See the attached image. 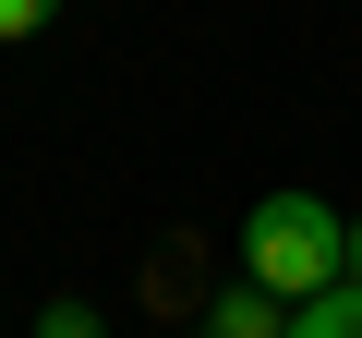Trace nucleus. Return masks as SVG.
I'll use <instances>...</instances> for the list:
<instances>
[{
	"label": "nucleus",
	"mask_w": 362,
	"mask_h": 338,
	"mask_svg": "<svg viewBox=\"0 0 362 338\" xmlns=\"http://www.w3.org/2000/svg\"><path fill=\"white\" fill-rule=\"evenodd\" d=\"M338 266H350V218H338L326 194H266V206L242 218V278H254V290L314 302V290H338Z\"/></svg>",
	"instance_id": "obj_1"
},
{
	"label": "nucleus",
	"mask_w": 362,
	"mask_h": 338,
	"mask_svg": "<svg viewBox=\"0 0 362 338\" xmlns=\"http://www.w3.org/2000/svg\"><path fill=\"white\" fill-rule=\"evenodd\" d=\"M206 338H290V302L254 290V278L242 290H206Z\"/></svg>",
	"instance_id": "obj_2"
},
{
	"label": "nucleus",
	"mask_w": 362,
	"mask_h": 338,
	"mask_svg": "<svg viewBox=\"0 0 362 338\" xmlns=\"http://www.w3.org/2000/svg\"><path fill=\"white\" fill-rule=\"evenodd\" d=\"M290 338H362V290L338 278V290H314V302H290Z\"/></svg>",
	"instance_id": "obj_3"
},
{
	"label": "nucleus",
	"mask_w": 362,
	"mask_h": 338,
	"mask_svg": "<svg viewBox=\"0 0 362 338\" xmlns=\"http://www.w3.org/2000/svg\"><path fill=\"white\" fill-rule=\"evenodd\" d=\"M37 338H109V314H97V302H49V314H37Z\"/></svg>",
	"instance_id": "obj_4"
},
{
	"label": "nucleus",
	"mask_w": 362,
	"mask_h": 338,
	"mask_svg": "<svg viewBox=\"0 0 362 338\" xmlns=\"http://www.w3.org/2000/svg\"><path fill=\"white\" fill-rule=\"evenodd\" d=\"M49 13H61V0H0V49H13V37H49Z\"/></svg>",
	"instance_id": "obj_5"
},
{
	"label": "nucleus",
	"mask_w": 362,
	"mask_h": 338,
	"mask_svg": "<svg viewBox=\"0 0 362 338\" xmlns=\"http://www.w3.org/2000/svg\"><path fill=\"white\" fill-rule=\"evenodd\" d=\"M338 278H350V290H362V218H350V266H338Z\"/></svg>",
	"instance_id": "obj_6"
}]
</instances>
